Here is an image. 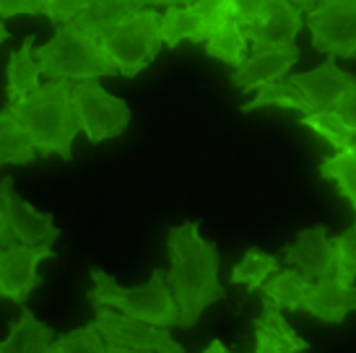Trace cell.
<instances>
[{"label": "cell", "mask_w": 356, "mask_h": 353, "mask_svg": "<svg viewBox=\"0 0 356 353\" xmlns=\"http://www.w3.org/2000/svg\"><path fill=\"white\" fill-rule=\"evenodd\" d=\"M167 284L179 309L177 327H193L211 304L227 296L218 281V249L200 236V221H185L167 231Z\"/></svg>", "instance_id": "1"}, {"label": "cell", "mask_w": 356, "mask_h": 353, "mask_svg": "<svg viewBox=\"0 0 356 353\" xmlns=\"http://www.w3.org/2000/svg\"><path fill=\"white\" fill-rule=\"evenodd\" d=\"M73 86L68 81H50L34 94L16 104H6L21 128L29 133L31 143L40 156H60L63 161L73 158V140L81 133V125L70 101Z\"/></svg>", "instance_id": "2"}, {"label": "cell", "mask_w": 356, "mask_h": 353, "mask_svg": "<svg viewBox=\"0 0 356 353\" xmlns=\"http://www.w3.org/2000/svg\"><path fill=\"white\" fill-rule=\"evenodd\" d=\"M91 288L86 299L91 306H109L115 312L149 322L154 327H175L179 325V309L175 296L169 291L167 273L161 268L151 270V278L140 286H120L109 273H104L102 268H91Z\"/></svg>", "instance_id": "3"}, {"label": "cell", "mask_w": 356, "mask_h": 353, "mask_svg": "<svg viewBox=\"0 0 356 353\" xmlns=\"http://www.w3.org/2000/svg\"><path fill=\"white\" fill-rule=\"evenodd\" d=\"M40 73L52 81H97L102 76H118L97 37H89L76 24L55 29L47 44L34 49Z\"/></svg>", "instance_id": "4"}, {"label": "cell", "mask_w": 356, "mask_h": 353, "mask_svg": "<svg viewBox=\"0 0 356 353\" xmlns=\"http://www.w3.org/2000/svg\"><path fill=\"white\" fill-rule=\"evenodd\" d=\"M102 47L112 60L118 76L136 79L156 60L161 44V13L154 8L140 10L133 19L122 21L120 26L102 37Z\"/></svg>", "instance_id": "5"}, {"label": "cell", "mask_w": 356, "mask_h": 353, "mask_svg": "<svg viewBox=\"0 0 356 353\" xmlns=\"http://www.w3.org/2000/svg\"><path fill=\"white\" fill-rule=\"evenodd\" d=\"M234 21L252 47H291L302 31V13L289 0H237Z\"/></svg>", "instance_id": "6"}, {"label": "cell", "mask_w": 356, "mask_h": 353, "mask_svg": "<svg viewBox=\"0 0 356 353\" xmlns=\"http://www.w3.org/2000/svg\"><path fill=\"white\" fill-rule=\"evenodd\" d=\"M73 112L91 143L122 136L130 125V107L125 99L112 97L99 81H81L70 94Z\"/></svg>", "instance_id": "7"}, {"label": "cell", "mask_w": 356, "mask_h": 353, "mask_svg": "<svg viewBox=\"0 0 356 353\" xmlns=\"http://www.w3.org/2000/svg\"><path fill=\"white\" fill-rule=\"evenodd\" d=\"M305 24L312 34V47L327 60L356 58V0H323L307 13Z\"/></svg>", "instance_id": "8"}, {"label": "cell", "mask_w": 356, "mask_h": 353, "mask_svg": "<svg viewBox=\"0 0 356 353\" xmlns=\"http://www.w3.org/2000/svg\"><path fill=\"white\" fill-rule=\"evenodd\" d=\"M237 0H195V3H175L167 13H161V44L177 47L185 40L208 42L211 31L224 19H234Z\"/></svg>", "instance_id": "9"}, {"label": "cell", "mask_w": 356, "mask_h": 353, "mask_svg": "<svg viewBox=\"0 0 356 353\" xmlns=\"http://www.w3.org/2000/svg\"><path fill=\"white\" fill-rule=\"evenodd\" d=\"M94 325H97V330L102 333L107 345L149 353H185V348L167 330L125 317L109 306H94Z\"/></svg>", "instance_id": "10"}, {"label": "cell", "mask_w": 356, "mask_h": 353, "mask_svg": "<svg viewBox=\"0 0 356 353\" xmlns=\"http://www.w3.org/2000/svg\"><path fill=\"white\" fill-rule=\"evenodd\" d=\"M52 247H26L10 245L8 249H0V296L10 299L13 304L26 306L29 294L42 284L40 263L52 260Z\"/></svg>", "instance_id": "11"}, {"label": "cell", "mask_w": 356, "mask_h": 353, "mask_svg": "<svg viewBox=\"0 0 356 353\" xmlns=\"http://www.w3.org/2000/svg\"><path fill=\"white\" fill-rule=\"evenodd\" d=\"M0 195H3V213H6L10 234L19 245L50 247L60 236V229L55 226L52 213H42L31 203H26L24 197L16 195L13 176L6 174L0 179Z\"/></svg>", "instance_id": "12"}, {"label": "cell", "mask_w": 356, "mask_h": 353, "mask_svg": "<svg viewBox=\"0 0 356 353\" xmlns=\"http://www.w3.org/2000/svg\"><path fill=\"white\" fill-rule=\"evenodd\" d=\"M286 83H291L302 94L309 115H317V112H336L341 99L354 88L356 76L338 68L336 60H325L315 70L286 76Z\"/></svg>", "instance_id": "13"}, {"label": "cell", "mask_w": 356, "mask_h": 353, "mask_svg": "<svg viewBox=\"0 0 356 353\" xmlns=\"http://www.w3.org/2000/svg\"><path fill=\"white\" fill-rule=\"evenodd\" d=\"M299 47H252L248 60L232 73V86L250 94V91H260L268 83H278L286 81L289 70L297 65Z\"/></svg>", "instance_id": "14"}, {"label": "cell", "mask_w": 356, "mask_h": 353, "mask_svg": "<svg viewBox=\"0 0 356 353\" xmlns=\"http://www.w3.org/2000/svg\"><path fill=\"white\" fill-rule=\"evenodd\" d=\"M286 263L305 275L307 281H323L336 275V247L327 236V226L317 224L302 229L297 239L284 249Z\"/></svg>", "instance_id": "15"}, {"label": "cell", "mask_w": 356, "mask_h": 353, "mask_svg": "<svg viewBox=\"0 0 356 353\" xmlns=\"http://www.w3.org/2000/svg\"><path fill=\"white\" fill-rule=\"evenodd\" d=\"M302 312L325 325H341L348 314L356 312V288L343 286L336 275L315 281L305 296Z\"/></svg>", "instance_id": "16"}, {"label": "cell", "mask_w": 356, "mask_h": 353, "mask_svg": "<svg viewBox=\"0 0 356 353\" xmlns=\"http://www.w3.org/2000/svg\"><path fill=\"white\" fill-rule=\"evenodd\" d=\"M154 8L151 3H143V0H91V6L86 13H81L79 19L73 21L76 29H81L89 37H97L102 40L104 34L120 26L122 21L133 19L140 10Z\"/></svg>", "instance_id": "17"}, {"label": "cell", "mask_w": 356, "mask_h": 353, "mask_svg": "<svg viewBox=\"0 0 356 353\" xmlns=\"http://www.w3.org/2000/svg\"><path fill=\"white\" fill-rule=\"evenodd\" d=\"M55 330L40 322L29 306H21L16 322L8 325V338L0 340V353H52Z\"/></svg>", "instance_id": "18"}, {"label": "cell", "mask_w": 356, "mask_h": 353, "mask_svg": "<svg viewBox=\"0 0 356 353\" xmlns=\"http://www.w3.org/2000/svg\"><path fill=\"white\" fill-rule=\"evenodd\" d=\"M40 65L34 60V34H29L16 52H10L8 68H6V97L8 104H16L21 99L34 94L40 83Z\"/></svg>", "instance_id": "19"}, {"label": "cell", "mask_w": 356, "mask_h": 353, "mask_svg": "<svg viewBox=\"0 0 356 353\" xmlns=\"http://www.w3.org/2000/svg\"><path fill=\"white\" fill-rule=\"evenodd\" d=\"M309 286H312V281H307L299 270L289 268V270H281V273L268 278L266 286H263V299L273 302L281 312L284 309L286 312H302Z\"/></svg>", "instance_id": "20"}, {"label": "cell", "mask_w": 356, "mask_h": 353, "mask_svg": "<svg viewBox=\"0 0 356 353\" xmlns=\"http://www.w3.org/2000/svg\"><path fill=\"white\" fill-rule=\"evenodd\" d=\"M37 148L31 143L29 133L21 128V122L8 109H0V167L6 164H31L37 161Z\"/></svg>", "instance_id": "21"}, {"label": "cell", "mask_w": 356, "mask_h": 353, "mask_svg": "<svg viewBox=\"0 0 356 353\" xmlns=\"http://www.w3.org/2000/svg\"><path fill=\"white\" fill-rule=\"evenodd\" d=\"M248 44L245 34L239 29V24L234 19H224L216 29L211 31V37L206 42V55L208 58H216L221 63H227L237 70L245 60H248Z\"/></svg>", "instance_id": "22"}, {"label": "cell", "mask_w": 356, "mask_h": 353, "mask_svg": "<svg viewBox=\"0 0 356 353\" xmlns=\"http://www.w3.org/2000/svg\"><path fill=\"white\" fill-rule=\"evenodd\" d=\"M278 268H281V260L276 255H268L257 247H250L248 252L242 255V260L232 268L229 278H232V284L248 286V294H255L257 288L266 286L270 275L278 273Z\"/></svg>", "instance_id": "23"}, {"label": "cell", "mask_w": 356, "mask_h": 353, "mask_svg": "<svg viewBox=\"0 0 356 353\" xmlns=\"http://www.w3.org/2000/svg\"><path fill=\"white\" fill-rule=\"evenodd\" d=\"M252 325H255L257 330H266V333L289 353H305L307 348H309V343H307L305 338H299V335L291 330V325L286 322L284 312H281L273 302H263V314H260Z\"/></svg>", "instance_id": "24"}, {"label": "cell", "mask_w": 356, "mask_h": 353, "mask_svg": "<svg viewBox=\"0 0 356 353\" xmlns=\"http://www.w3.org/2000/svg\"><path fill=\"white\" fill-rule=\"evenodd\" d=\"M317 172L323 179H330L338 187V192L351 203L356 213V151H341L327 156Z\"/></svg>", "instance_id": "25"}, {"label": "cell", "mask_w": 356, "mask_h": 353, "mask_svg": "<svg viewBox=\"0 0 356 353\" xmlns=\"http://www.w3.org/2000/svg\"><path fill=\"white\" fill-rule=\"evenodd\" d=\"M299 125L315 130L320 138H325L327 143L336 148V154H341V151H356V136L346 128V122L338 117L336 112L307 115V117L299 120Z\"/></svg>", "instance_id": "26"}, {"label": "cell", "mask_w": 356, "mask_h": 353, "mask_svg": "<svg viewBox=\"0 0 356 353\" xmlns=\"http://www.w3.org/2000/svg\"><path fill=\"white\" fill-rule=\"evenodd\" d=\"M268 107H281V109H297L302 115H309L305 99L297 88L286 83V81H278V83H268L257 91L255 97L242 104V112H255V109H268Z\"/></svg>", "instance_id": "27"}, {"label": "cell", "mask_w": 356, "mask_h": 353, "mask_svg": "<svg viewBox=\"0 0 356 353\" xmlns=\"http://www.w3.org/2000/svg\"><path fill=\"white\" fill-rule=\"evenodd\" d=\"M52 353H107V343L97 330V325L91 322L79 330L58 335L52 343Z\"/></svg>", "instance_id": "28"}, {"label": "cell", "mask_w": 356, "mask_h": 353, "mask_svg": "<svg viewBox=\"0 0 356 353\" xmlns=\"http://www.w3.org/2000/svg\"><path fill=\"white\" fill-rule=\"evenodd\" d=\"M336 247V278L348 288H356V221L333 239Z\"/></svg>", "instance_id": "29"}, {"label": "cell", "mask_w": 356, "mask_h": 353, "mask_svg": "<svg viewBox=\"0 0 356 353\" xmlns=\"http://www.w3.org/2000/svg\"><path fill=\"white\" fill-rule=\"evenodd\" d=\"M91 0H44V16L52 21V26H68L79 19L81 13H86Z\"/></svg>", "instance_id": "30"}, {"label": "cell", "mask_w": 356, "mask_h": 353, "mask_svg": "<svg viewBox=\"0 0 356 353\" xmlns=\"http://www.w3.org/2000/svg\"><path fill=\"white\" fill-rule=\"evenodd\" d=\"M44 16V0H0V19Z\"/></svg>", "instance_id": "31"}, {"label": "cell", "mask_w": 356, "mask_h": 353, "mask_svg": "<svg viewBox=\"0 0 356 353\" xmlns=\"http://www.w3.org/2000/svg\"><path fill=\"white\" fill-rule=\"evenodd\" d=\"M336 115L346 122V128L356 136V83H354V88L348 91L346 97L341 99V104L336 107Z\"/></svg>", "instance_id": "32"}, {"label": "cell", "mask_w": 356, "mask_h": 353, "mask_svg": "<svg viewBox=\"0 0 356 353\" xmlns=\"http://www.w3.org/2000/svg\"><path fill=\"white\" fill-rule=\"evenodd\" d=\"M10 245H16V239H13L8 229V221H6V213H3V195H0V249H8Z\"/></svg>", "instance_id": "33"}, {"label": "cell", "mask_w": 356, "mask_h": 353, "mask_svg": "<svg viewBox=\"0 0 356 353\" xmlns=\"http://www.w3.org/2000/svg\"><path fill=\"white\" fill-rule=\"evenodd\" d=\"M203 353H232V351H229V348L221 343V340H211V343H208V348Z\"/></svg>", "instance_id": "34"}, {"label": "cell", "mask_w": 356, "mask_h": 353, "mask_svg": "<svg viewBox=\"0 0 356 353\" xmlns=\"http://www.w3.org/2000/svg\"><path fill=\"white\" fill-rule=\"evenodd\" d=\"M107 353H149V351H130V348H118V345H107Z\"/></svg>", "instance_id": "35"}, {"label": "cell", "mask_w": 356, "mask_h": 353, "mask_svg": "<svg viewBox=\"0 0 356 353\" xmlns=\"http://www.w3.org/2000/svg\"><path fill=\"white\" fill-rule=\"evenodd\" d=\"M8 37H10L8 29H6V24H3V19H0V42H6Z\"/></svg>", "instance_id": "36"}]
</instances>
